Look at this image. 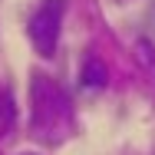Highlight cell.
<instances>
[{
	"mask_svg": "<svg viewBox=\"0 0 155 155\" xmlns=\"http://www.w3.org/2000/svg\"><path fill=\"white\" fill-rule=\"evenodd\" d=\"M13 125H17V102L10 89H0V135H10Z\"/></svg>",
	"mask_w": 155,
	"mask_h": 155,
	"instance_id": "3",
	"label": "cell"
},
{
	"mask_svg": "<svg viewBox=\"0 0 155 155\" xmlns=\"http://www.w3.org/2000/svg\"><path fill=\"white\" fill-rule=\"evenodd\" d=\"M145 23H149V30H155V3H152V10H149V17H145Z\"/></svg>",
	"mask_w": 155,
	"mask_h": 155,
	"instance_id": "5",
	"label": "cell"
},
{
	"mask_svg": "<svg viewBox=\"0 0 155 155\" xmlns=\"http://www.w3.org/2000/svg\"><path fill=\"white\" fill-rule=\"evenodd\" d=\"M106 79H109V76H106V66H102L99 60H86V69H83V86H86V89H102V86H106Z\"/></svg>",
	"mask_w": 155,
	"mask_h": 155,
	"instance_id": "4",
	"label": "cell"
},
{
	"mask_svg": "<svg viewBox=\"0 0 155 155\" xmlns=\"http://www.w3.org/2000/svg\"><path fill=\"white\" fill-rule=\"evenodd\" d=\"M63 13H66V0H43L27 20V33L30 43L40 56H53L56 43H60V27H63Z\"/></svg>",
	"mask_w": 155,
	"mask_h": 155,
	"instance_id": "2",
	"label": "cell"
},
{
	"mask_svg": "<svg viewBox=\"0 0 155 155\" xmlns=\"http://www.w3.org/2000/svg\"><path fill=\"white\" fill-rule=\"evenodd\" d=\"M33 129L50 142L69 129V99L50 76H33Z\"/></svg>",
	"mask_w": 155,
	"mask_h": 155,
	"instance_id": "1",
	"label": "cell"
},
{
	"mask_svg": "<svg viewBox=\"0 0 155 155\" xmlns=\"http://www.w3.org/2000/svg\"><path fill=\"white\" fill-rule=\"evenodd\" d=\"M23 155H33V152H23Z\"/></svg>",
	"mask_w": 155,
	"mask_h": 155,
	"instance_id": "6",
	"label": "cell"
}]
</instances>
